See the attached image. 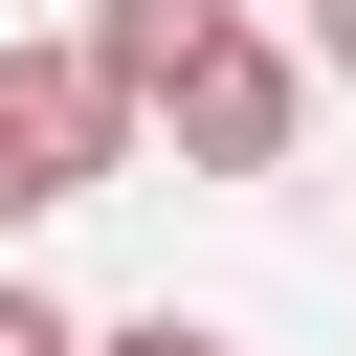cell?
<instances>
[{
  "instance_id": "cell-5",
  "label": "cell",
  "mask_w": 356,
  "mask_h": 356,
  "mask_svg": "<svg viewBox=\"0 0 356 356\" xmlns=\"http://www.w3.org/2000/svg\"><path fill=\"white\" fill-rule=\"evenodd\" d=\"M89 356H245V334H200V312H134V334H89Z\"/></svg>"
},
{
  "instance_id": "cell-2",
  "label": "cell",
  "mask_w": 356,
  "mask_h": 356,
  "mask_svg": "<svg viewBox=\"0 0 356 356\" xmlns=\"http://www.w3.org/2000/svg\"><path fill=\"white\" fill-rule=\"evenodd\" d=\"M156 111H178V156H200V178H289V134H312V44L222 22V44H200V67L156 89Z\"/></svg>"
},
{
  "instance_id": "cell-1",
  "label": "cell",
  "mask_w": 356,
  "mask_h": 356,
  "mask_svg": "<svg viewBox=\"0 0 356 356\" xmlns=\"http://www.w3.org/2000/svg\"><path fill=\"white\" fill-rule=\"evenodd\" d=\"M134 156V89L89 67V44H0V245L44 222V200H89Z\"/></svg>"
},
{
  "instance_id": "cell-6",
  "label": "cell",
  "mask_w": 356,
  "mask_h": 356,
  "mask_svg": "<svg viewBox=\"0 0 356 356\" xmlns=\"http://www.w3.org/2000/svg\"><path fill=\"white\" fill-rule=\"evenodd\" d=\"M312 67H334V89H356V0H312Z\"/></svg>"
},
{
  "instance_id": "cell-4",
  "label": "cell",
  "mask_w": 356,
  "mask_h": 356,
  "mask_svg": "<svg viewBox=\"0 0 356 356\" xmlns=\"http://www.w3.org/2000/svg\"><path fill=\"white\" fill-rule=\"evenodd\" d=\"M0 356H89V334H67V312H44L22 267H0Z\"/></svg>"
},
{
  "instance_id": "cell-3",
  "label": "cell",
  "mask_w": 356,
  "mask_h": 356,
  "mask_svg": "<svg viewBox=\"0 0 356 356\" xmlns=\"http://www.w3.org/2000/svg\"><path fill=\"white\" fill-rule=\"evenodd\" d=\"M222 22H245V0H89V67H111L134 111H156V89H178V67L222 44Z\"/></svg>"
}]
</instances>
